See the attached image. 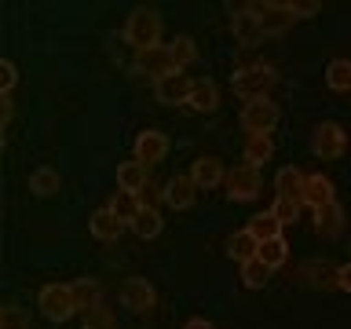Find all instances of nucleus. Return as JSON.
Listing matches in <instances>:
<instances>
[{
    "label": "nucleus",
    "instance_id": "1",
    "mask_svg": "<svg viewBox=\"0 0 351 329\" xmlns=\"http://www.w3.org/2000/svg\"><path fill=\"white\" fill-rule=\"evenodd\" d=\"M125 40L136 51L161 48V15L154 8H136L125 22Z\"/></svg>",
    "mask_w": 351,
    "mask_h": 329
},
{
    "label": "nucleus",
    "instance_id": "2",
    "mask_svg": "<svg viewBox=\"0 0 351 329\" xmlns=\"http://www.w3.org/2000/svg\"><path fill=\"white\" fill-rule=\"evenodd\" d=\"M274 70L263 62H252V66H241V70H234V92L245 99V103H252V99H271V88H274Z\"/></svg>",
    "mask_w": 351,
    "mask_h": 329
},
{
    "label": "nucleus",
    "instance_id": "3",
    "mask_svg": "<svg viewBox=\"0 0 351 329\" xmlns=\"http://www.w3.org/2000/svg\"><path fill=\"white\" fill-rule=\"evenodd\" d=\"M37 307H40V315L48 318V322H66V318H73L81 307H77L73 300V285H44L40 296H37Z\"/></svg>",
    "mask_w": 351,
    "mask_h": 329
},
{
    "label": "nucleus",
    "instance_id": "4",
    "mask_svg": "<svg viewBox=\"0 0 351 329\" xmlns=\"http://www.w3.org/2000/svg\"><path fill=\"white\" fill-rule=\"evenodd\" d=\"M311 150L322 161H337L340 154L348 150V132L340 128L337 121H322V125H315V132H311Z\"/></svg>",
    "mask_w": 351,
    "mask_h": 329
},
{
    "label": "nucleus",
    "instance_id": "5",
    "mask_svg": "<svg viewBox=\"0 0 351 329\" xmlns=\"http://www.w3.org/2000/svg\"><path fill=\"white\" fill-rule=\"evenodd\" d=\"M274 125H278V103H271V99H252V103H245V110H241V128L249 136H271Z\"/></svg>",
    "mask_w": 351,
    "mask_h": 329
},
{
    "label": "nucleus",
    "instance_id": "6",
    "mask_svg": "<svg viewBox=\"0 0 351 329\" xmlns=\"http://www.w3.org/2000/svg\"><path fill=\"white\" fill-rule=\"evenodd\" d=\"M260 191H263L260 169H252V164H238V169L227 172V197H230V202H256Z\"/></svg>",
    "mask_w": 351,
    "mask_h": 329
},
{
    "label": "nucleus",
    "instance_id": "7",
    "mask_svg": "<svg viewBox=\"0 0 351 329\" xmlns=\"http://www.w3.org/2000/svg\"><path fill=\"white\" fill-rule=\"evenodd\" d=\"M249 11L256 15V22H260L263 33H282V29H289L293 22H296L293 8H289V4H274V0H263V4H260V0H252Z\"/></svg>",
    "mask_w": 351,
    "mask_h": 329
},
{
    "label": "nucleus",
    "instance_id": "8",
    "mask_svg": "<svg viewBox=\"0 0 351 329\" xmlns=\"http://www.w3.org/2000/svg\"><path fill=\"white\" fill-rule=\"evenodd\" d=\"M121 304H125L132 315H147V311H154V304H158V293H154V285L147 278H128L121 285Z\"/></svg>",
    "mask_w": 351,
    "mask_h": 329
},
{
    "label": "nucleus",
    "instance_id": "9",
    "mask_svg": "<svg viewBox=\"0 0 351 329\" xmlns=\"http://www.w3.org/2000/svg\"><path fill=\"white\" fill-rule=\"evenodd\" d=\"M194 92V81L186 77L183 70H176L169 77H161V81H154V95H158V103L165 106H176V103H186Z\"/></svg>",
    "mask_w": 351,
    "mask_h": 329
},
{
    "label": "nucleus",
    "instance_id": "10",
    "mask_svg": "<svg viewBox=\"0 0 351 329\" xmlns=\"http://www.w3.org/2000/svg\"><path fill=\"white\" fill-rule=\"evenodd\" d=\"M132 154H136V161H143L150 169V164L165 161V154H169V139H165V132L158 128H147L136 136V147H132Z\"/></svg>",
    "mask_w": 351,
    "mask_h": 329
},
{
    "label": "nucleus",
    "instance_id": "11",
    "mask_svg": "<svg viewBox=\"0 0 351 329\" xmlns=\"http://www.w3.org/2000/svg\"><path fill=\"white\" fill-rule=\"evenodd\" d=\"M191 183L197 186V191H216L219 183H227L223 161H219V158H197L191 164Z\"/></svg>",
    "mask_w": 351,
    "mask_h": 329
},
{
    "label": "nucleus",
    "instance_id": "12",
    "mask_svg": "<svg viewBox=\"0 0 351 329\" xmlns=\"http://www.w3.org/2000/svg\"><path fill=\"white\" fill-rule=\"evenodd\" d=\"M197 197V186L191 183V175H176V180H169L161 186V202L176 208V212H183V208H191Z\"/></svg>",
    "mask_w": 351,
    "mask_h": 329
},
{
    "label": "nucleus",
    "instance_id": "13",
    "mask_svg": "<svg viewBox=\"0 0 351 329\" xmlns=\"http://www.w3.org/2000/svg\"><path fill=\"white\" fill-rule=\"evenodd\" d=\"M136 66L143 73H150L154 81H161V77L176 73V62L169 55V44H161V48H150V51H136Z\"/></svg>",
    "mask_w": 351,
    "mask_h": 329
},
{
    "label": "nucleus",
    "instance_id": "14",
    "mask_svg": "<svg viewBox=\"0 0 351 329\" xmlns=\"http://www.w3.org/2000/svg\"><path fill=\"white\" fill-rule=\"evenodd\" d=\"M300 202L311 208V212H318V208H326V205H333V202H337V197H333V180H329V175H322V172L307 175Z\"/></svg>",
    "mask_w": 351,
    "mask_h": 329
},
{
    "label": "nucleus",
    "instance_id": "15",
    "mask_svg": "<svg viewBox=\"0 0 351 329\" xmlns=\"http://www.w3.org/2000/svg\"><path fill=\"white\" fill-rule=\"evenodd\" d=\"M150 183V169L143 161H121L117 164V191H128V194H139L143 186Z\"/></svg>",
    "mask_w": 351,
    "mask_h": 329
},
{
    "label": "nucleus",
    "instance_id": "16",
    "mask_svg": "<svg viewBox=\"0 0 351 329\" xmlns=\"http://www.w3.org/2000/svg\"><path fill=\"white\" fill-rule=\"evenodd\" d=\"M230 29H234V40L238 44H256L263 37V29H260L256 15L249 11V4L238 8V11H230Z\"/></svg>",
    "mask_w": 351,
    "mask_h": 329
},
{
    "label": "nucleus",
    "instance_id": "17",
    "mask_svg": "<svg viewBox=\"0 0 351 329\" xmlns=\"http://www.w3.org/2000/svg\"><path fill=\"white\" fill-rule=\"evenodd\" d=\"M88 230H92V238H99V241H117L128 227L121 223L110 208H99V212H92V219H88Z\"/></svg>",
    "mask_w": 351,
    "mask_h": 329
},
{
    "label": "nucleus",
    "instance_id": "18",
    "mask_svg": "<svg viewBox=\"0 0 351 329\" xmlns=\"http://www.w3.org/2000/svg\"><path fill=\"white\" fill-rule=\"evenodd\" d=\"M304 183H307V175L300 169H293V164H285V169H278V175H274V191H278V197H289V202H300L304 197Z\"/></svg>",
    "mask_w": 351,
    "mask_h": 329
},
{
    "label": "nucleus",
    "instance_id": "19",
    "mask_svg": "<svg viewBox=\"0 0 351 329\" xmlns=\"http://www.w3.org/2000/svg\"><path fill=\"white\" fill-rule=\"evenodd\" d=\"M186 106L194 110V114H216L219 110V88L216 81H194V92L186 99Z\"/></svg>",
    "mask_w": 351,
    "mask_h": 329
},
{
    "label": "nucleus",
    "instance_id": "20",
    "mask_svg": "<svg viewBox=\"0 0 351 329\" xmlns=\"http://www.w3.org/2000/svg\"><path fill=\"white\" fill-rule=\"evenodd\" d=\"M282 227H285V223L271 212V208H263V212L249 216V223H245V230L260 241V245H263V241H271V238H282Z\"/></svg>",
    "mask_w": 351,
    "mask_h": 329
},
{
    "label": "nucleus",
    "instance_id": "21",
    "mask_svg": "<svg viewBox=\"0 0 351 329\" xmlns=\"http://www.w3.org/2000/svg\"><path fill=\"white\" fill-rule=\"evenodd\" d=\"M227 256H230V260H238V263L256 260V256H260V241L252 238L249 230H238V234H230V238H227Z\"/></svg>",
    "mask_w": 351,
    "mask_h": 329
},
{
    "label": "nucleus",
    "instance_id": "22",
    "mask_svg": "<svg viewBox=\"0 0 351 329\" xmlns=\"http://www.w3.org/2000/svg\"><path fill=\"white\" fill-rule=\"evenodd\" d=\"M315 230L322 238H337L340 230H344V208H340L337 202L326 205V208H318V212H315Z\"/></svg>",
    "mask_w": 351,
    "mask_h": 329
},
{
    "label": "nucleus",
    "instance_id": "23",
    "mask_svg": "<svg viewBox=\"0 0 351 329\" xmlns=\"http://www.w3.org/2000/svg\"><path fill=\"white\" fill-rule=\"evenodd\" d=\"M161 227H165V219H161L158 208H139V216L128 223V230H132L136 238H143V241L158 238V234H161Z\"/></svg>",
    "mask_w": 351,
    "mask_h": 329
},
{
    "label": "nucleus",
    "instance_id": "24",
    "mask_svg": "<svg viewBox=\"0 0 351 329\" xmlns=\"http://www.w3.org/2000/svg\"><path fill=\"white\" fill-rule=\"evenodd\" d=\"M59 186H62L59 172L48 169V164H40V169L29 172V191L37 194V197H55V194H59Z\"/></svg>",
    "mask_w": 351,
    "mask_h": 329
},
{
    "label": "nucleus",
    "instance_id": "25",
    "mask_svg": "<svg viewBox=\"0 0 351 329\" xmlns=\"http://www.w3.org/2000/svg\"><path fill=\"white\" fill-rule=\"evenodd\" d=\"M106 208H110V212H114V216L121 219V223L128 227L132 219L139 216V208H143V205H139V197H136V194H128V191H117L114 197H110V205H106Z\"/></svg>",
    "mask_w": 351,
    "mask_h": 329
},
{
    "label": "nucleus",
    "instance_id": "26",
    "mask_svg": "<svg viewBox=\"0 0 351 329\" xmlns=\"http://www.w3.org/2000/svg\"><path fill=\"white\" fill-rule=\"evenodd\" d=\"M73 300L81 311H88V307H99L103 304V285H99L95 278H77L73 282Z\"/></svg>",
    "mask_w": 351,
    "mask_h": 329
},
{
    "label": "nucleus",
    "instance_id": "27",
    "mask_svg": "<svg viewBox=\"0 0 351 329\" xmlns=\"http://www.w3.org/2000/svg\"><path fill=\"white\" fill-rule=\"evenodd\" d=\"M271 154H274L271 136H249L245 139V164H252V169H260L263 161H271Z\"/></svg>",
    "mask_w": 351,
    "mask_h": 329
},
{
    "label": "nucleus",
    "instance_id": "28",
    "mask_svg": "<svg viewBox=\"0 0 351 329\" xmlns=\"http://www.w3.org/2000/svg\"><path fill=\"white\" fill-rule=\"evenodd\" d=\"M260 260L267 263L271 271L285 267V260H289V241H285V238H271V241H263V245H260Z\"/></svg>",
    "mask_w": 351,
    "mask_h": 329
},
{
    "label": "nucleus",
    "instance_id": "29",
    "mask_svg": "<svg viewBox=\"0 0 351 329\" xmlns=\"http://www.w3.org/2000/svg\"><path fill=\"white\" fill-rule=\"evenodd\" d=\"M326 84L333 92H351V59H333L326 66Z\"/></svg>",
    "mask_w": 351,
    "mask_h": 329
},
{
    "label": "nucleus",
    "instance_id": "30",
    "mask_svg": "<svg viewBox=\"0 0 351 329\" xmlns=\"http://www.w3.org/2000/svg\"><path fill=\"white\" fill-rule=\"evenodd\" d=\"M267 278H271V267L260 256L249 260V263H241V285H245V289H263Z\"/></svg>",
    "mask_w": 351,
    "mask_h": 329
},
{
    "label": "nucleus",
    "instance_id": "31",
    "mask_svg": "<svg viewBox=\"0 0 351 329\" xmlns=\"http://www.w3.org/2000/svg\"><path fill=\"white\" fill-rule=\"evenodd\" d=\"M169 55H172L176 70H183V66H191V62L197 59V48H194V40L186 37V33H180V37L169 44Z\"/></svg>",
    "mask_w": 351,
    "mask_h": 329
},
{
    "label": "nucleus",
    "instance_id": "32",
    "mask_svg": "<svg viewBox=\"0 0 351 329\" xmlns=\"http://www.w3.org/2000/svg\"><path fill=\"white\" fill-rule=\"evenodd\" d=\"M81 329H114V315H110V307H88L81 311Z\"/></svg>",
    "mask_w": 351,
    "mask_h": 329
},
{
    "label": "nucleus",
    "instance_id": "33",
    "mask_svg": "<svg viewBox=\"0 0 351 329\" xmlns=\"http://www.w3.org/2000/svg\"><path fill=\"white\" fill-rule=\"evenodd\" d=\"M300 202H289V197H274V205H271V212L282 219V223H296L300 219Z\"/></svg>",
    "mask_w": 351,
    "mask_h": 329
},
{
    "label": "nucleus",
    "instance_id": "34",
    "mask_svg": "<svg viewBox=\"0 0 351 329\" xmlns=\"http://www.w3.org/2000/svg\"><path fill=\"white\" fill-rule=\"evenodd\" d=\"M0 329H29V318L22 315V307L8 304L4 311H0Z\"/></svg>",
    "mask_w": 351,
    "mask_h": 329
},
{
    "label": "nucleus",
    "instance_id": "35",
    "mask_svg": "<svg viewBox=\"0 0 351 329\" xmlns=\"http://www.w3.org/2000/svg\"><path fill=\"white\" fill-rule=\"evenodd\" d=\"M19 81V70L11 59H0V95H11V88Z\"/></svg>",
    "mask_w": 351,
    "mask_h": 329
},
{
    "label": "nucleus",
    "instance_id": "36",
    "mask_svg": "<svg viewBox=\"0 0 351 329\" xmlns=\"http://www.w3.org/2000/svg\"><path fill=\"white\" fill-rule=\"evenodd\" d=\"M333 278H337V289H344V293H351V263H340Z\"/></svg>",
    "mask_w": 351,
    "mask_h": 329
},
{
    "label": "nucleus",
    "instance_id": "37",
    "mask_svg": "<svg viewBox=\"0 0 351 329\" xmlns=\"http://www.w3.org/2000/svg\"><path fill=\"white\" fill-rule=\"evenodd\" d=\"M11 114H15V103H11V95H0V121H11Z\"/></svg>",
    "mask_w": 351,
    "mask_h": 329
},
{
    "label": "nucleus",
    "instance_id": "38",
    "mask_svg": "<svg viewBox=\"0 0 351 329\" xmlns=\"http://www.w3.org/2000/svg\"><path fill=\"white\" fill-rule=\"evenodd\" d=\"M183 329H216V326L208 322V318H191V322H186Z\"/></svg>",
    "mask_w": 351,
    "mask_h": 329
}]
</instances>
